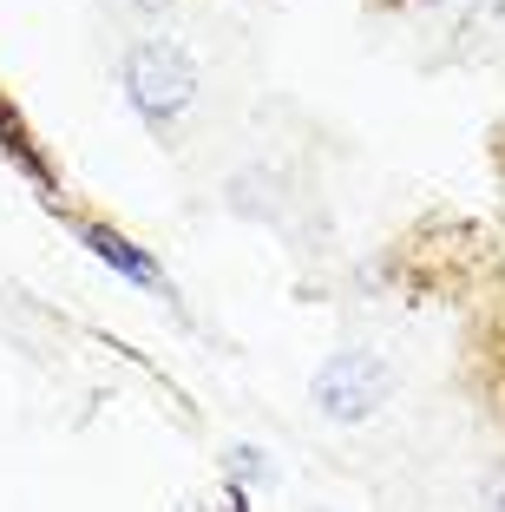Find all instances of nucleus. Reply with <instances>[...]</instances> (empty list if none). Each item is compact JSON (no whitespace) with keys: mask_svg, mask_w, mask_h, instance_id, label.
Returning a JSON list of instances; mask_svg holds the SVG:
<instances>
[{"mask_svg":"<svg viewBox=\"0 0 505 512\" xmlns=\"http://www.w3.org/2000/svg\"><path fill=\"white\" fill-rule=\"evenodd\" d=\"M197 86H204V79H197L191 53H184L178 40H138L132 53H125V99H132V112L145 125H158V132H171V119L197 99Z\"/></svg>","mask_w":505,"mask_h":512,"instance_id":"1","label":"nucleus"},{"mask_svg":"<svg viewBox=\"0 0 505 512\" xmlns=\"http://www.w3.org/2000/svg\"><path fill=\"white\" fill-rule=\"evenodd\" d=\"M184 512H197V506H184ZM223 512H250V506H243V486H230V493H223Z\"/></svg>","mask_w":505,"mask_h":512,"instance_id":"5","label":"nucleus"},{"mask_svg":"<svg viewBox=\"0 0 505 512\" xmlns=\"http://www.w3.org/2000/svg\"><path fill=\"white\" fill-rule=\"evenodd\" d=\"M387 394H394V368H387L374 348H335V355L315 368V407L342 427L381 414Z\"/></svg>","mask_w":505,"mask_h":512,"instance_id":"2","label":"nucleus"},{"mask_svg":"<svg viewBox=\"0 0 505 512\" xmlns=\"http://www.w3.org/2000/svg\"><path fill=\"white\" fill-rule=\"evenodd\" d=\"M237 473H243V480H256V473L269 480V460H256V447H237Z\"/></svg>","mask_w":505,"mask_h":512,"instance_id":"4","label":"nucleus"},{"mask_svg":"<svg viewBox=\"0 0 505 512\" xmlns=\"http://www.w3.org/2000/svg\"><path fill=\"white\" fill-rule=\"evenodd\" d=\"M86 250L99 256V263H112V270H119V276H132V283H145V289H158V296H164V270H158V263H151L145 250H138L132 237H119V230L92 224V230H86Z\"/></svg>","mask_w":505,"mask_h":512,"instance_id":"3","label":"nucleus"}]
</instances>
